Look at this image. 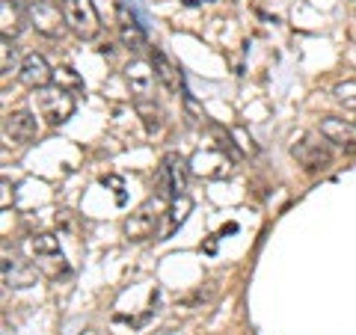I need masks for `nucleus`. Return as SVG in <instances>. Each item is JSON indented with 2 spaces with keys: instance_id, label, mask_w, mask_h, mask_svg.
Segmentation results:
<instances>
[{
  "instance_id": "1",
  "label": "nucleus",
  "mask_w": 356,
  "mask_h": 335,
  "mask_svg": "<svg viewBox=\"0 0 356 335\" xmlns=\"http://www.w3.org/2000/svg\"><path fill=\"white\" fill-rule=\"evenodd\" d=\"M33 98H36V110L39 116L48 122V125L60 128L63 122H69L74 113V95L72 89H63V86H44V89H33Z\"/></svg>"
},
{
  "instance_id": "2",
  "label": "nucleus",
  "mask_w": 356,
  "mask_h": 335,
  "mask_svg": "<svg viewBox=\"0 0 356 335\" xmlns=\"http://www.w3.org/2000/svg\"><path fill=\"white\" fill-rule=\"evenodd\" d=\"M291 158L303 166L306 172H324L332 166V152L324 133H303L300 140H294L291 146Z\"/></svg>"
},
{
  "instance_id": "3",
  "label": "nucleus",
  "mask_w": 356,
  "mask_h": 335,
  "mask_svg": "<svg viewBox=\"0 0 356 335\" xmlns=\"http://www.w3.org/2000/svg\"><path fill=\"white\" fill-rule=\"evenodd\" d=\"M24 9H27V24L44 39H60L63 33L69 30L65 15H63V6L51 3V0H30Z\"/></svg>"
},
{
  "instance_id": "4",
  "label": "nucleus",
  "mask_w": 356,
  "mask_h": 335,
  "mask_svg": "<svg viewBox=\"0 0 356 335\" xmlns=\"http://www.w3.org/2000/svg\"><path fill=\"white\" fill-rule=\"evenodd\" d=\"M63 6V15H65V24L74 33L77 39H95L102 24H98V9L92 0H60Z\"/></svg>"
},
{
  "instance_id": "5",
  "label": "nucleus",
  "mask_w": 356,
  "mask_h": 335,
  "mask_svg": "<svg viewBox=\"0 0 356 335\" xmlns=\"http://www.w3.org/2000/svg\"><path fill=\"white\" fill-rule=\"evenodd\" d=\"M187 166L184 158H178L175 152H170L166 158L161 161V172H158V196L161 199H178V196H187Z\"/></svg>"
},
{
  "instance_id": "6",
  "label": "nucleus",
  "mask_w": 356,
  "mask_h": 335,
  "mask_svg": "<svg viewBox=\"0 0 356 335\" xmlns=\"http://www.w3.org/2000/svg\"><path fill=\"white\" fill-rule=\"evenodd\" d=\"M24 250L30 252V259L36 261V267H42L48 276L65 273L63 250H60V240L54 238V234H33V238L24 243Z\"/></svg>"
},
{
  "instance_id": "7",
  "label": "nucleus",
  "mask_w": 356,
  "mask_h": 335,
  "mask_svg": "<svg viewBox=\"0 0 356 335\" xmlns=\"http://www.w3.org/2000/svg\"><path fill=\"white\" fill-rule=\"evenodd\" d=\"M116 30H119V42L125 44V48L131 54H143L149 48V39H146V27L140 24V18L137 13L128 6V3H122L116 9Z\"/></svg>"
},
{
  "instance_id": "8",
  "label": "nucleus",
  "mask_w": 356,
  "mask_h": 335,
  "mask_svg": "<svg viewBox=\"0 0 356 335\" xmlns=\"http://www.w3.org/2000/svg\"><path fill=\"white\" fill-rule=\"evenodd\" d=\"M232 163H235V158H226V149H199L187 161L191 172L202 178H226L232 172Z\"/></svg>"
},
{
  "instance_id": "9",
  "label": "nucleus",
  "mask_w": 356,
  "mask_h": 335,
  "mask_svg": "<svg viewBox=\"0 0 356 335\" xmlns=\"http://www.w3.org/2000/svg\"><path fill=\"white\" fill-rule=\"evenodd\" d=\"M318 131L327 137L330 146L341 149L344 154H356V122H344L339 116H327V119H321Z\"/></svg>"
},
{
  "instance_id": "10",
  "label": "nucleus",
  "mask_w": 356,
  "mask_h": 335,
  "mask_svg": "<svg viewBox=\"0 0 356 335\" xmlns=\"http://www.w3.org/2000/svg\"><path fill=\"white\" fill-rule=\"evenodd\" d=\"M18 81L24 83L27 89H44V86L54 83V69L48 65V60H44L42 54L33 51L18 65Z\"/></svg>"
},
{
  "instance_id": "11",
  "label": "nucleus",
  "mask_w": 356,
  "mask_h": 335,
  "mask_svg": "<svg viewBox=\"0 0 356 335\" xmlns=\"http://www.w3.org/2000/svg\"><path fill=\"white\" fill-rule=\"evenodd\" d=\"M39 282V267L30 261H21L15 255L3 252V285L15 288V291H24V288H33Z\"/></svg>"
},
{
  "instance_id": "12",
  "label": "nucleus",
  "mask_w": 356,
  "mask_h": 335,
  "mask_svg": "<svg viewBox=\"0 0 356 335\" xmlns=\"http://www.w3.org/2000/svg\"><path fill=\"white\" fill-rule=\"evenodd\" d=\"M125 81H128V89H131V95L137 98H152L154 92V81H158V74H154V69L149 63H143V60H131L125 65Z\"/></svg>"
},
{
  "instance_id": "13",
  "label": "nucleus",
  "mask_w": 356,
  "mask_h": 335,
  "mask_svg": "<svg viewBox=\"0 0 356 335\" xmlns=\"http://www.w3.org/2000/svg\"><path fill=\"white\" fill-rule=\"evenodd\" d=\"M3 131H6V137H13L15 142L36 140V133H39L36 113H30V110H13V113H6V119H3Z\"/></svg>"
},
{
  "instance_id": "14",
  "label": "nucleus",
  "mask_w": 356,
  "mask_h": 335,
  "mask_svg": "<svg viewBox=\"0 0 356 335\" xmlns=\"http://www.w3.org/2000/svg\"><path fill=\"white\" fill-rule=\"evenodd\" d=\"M152 205V202H149ZM149 205H143L140 211H134V214L125 220V234L131 240H149L158 234V220L161 214H152Z\"/></svg>"
},
{
  "instance_id": "15",
  "label": "nucleus",
  "mask_w": 356,
  "mask_h": 335,
  "mask_svg": "<svg viewBox=\"0 0 356 335\" xmlns=\"http://www.w3.org/2000/svg\"><path fill=\"white\" fill-rule=\"evenodd\" d=\"M152 69L166 92H181V72H178V65L166 57L161 48H152Z\"/></svg>"
},
{
  "instance_id": "16",
  "label": "nucleus",
  "mask_w": 356,
  "mask_h": 335,
  "mask_svg": "<svg viewBox=\"0 0 356 335\" xmlns=\"http://www.w3.org/2000/svg\"><path fill=\"white\" fill-rule=\"evenodd\" d=\"M27 24V9L18 0H3L0 3V33L3 39H15Z\"/></svg>"
},
{
  "instance_id": "17",
  "label": "nucleus",
  "mask_w": 356,
  "mask_h": 335,
  "mask_svg": "<svg viewBox=\"0 0 356 335\" xmlns=\"http://www.w3.org/2000/svg\"><path fill=\"white\" fill-rule=\"evenodd\" d=\"M137 113H140V119H143V125H146L149 137L161 133V128H163V113H161L158 107L149 104V98H140V101H137Z\"/></svg>"
},
{
  "instance_id": "18",
  "label": "nucleus",
  "mask_w": 356,
  "mask_h": 335,
  "mask_svg": "<svg viewBox=\"0 0 356 335\" xmlns=\"http://www.w3.org/2000/svg\"><path fill=\"white\" fill-rule=\"evenodd\" d=\"M332 98H336L339 104L356 110V77H344V81H339L336 86H332Z\"/></svg>"
},
{
  "instance_id": "19",
  "label": "nucleus",
  "mask_w": 356,
  "mask_h": 335,
  "mask_svg": "<svg viewBox=\"0 0 356 335\" xmlns=\"http://www.w3.org/2000/svg\"><path fill=\"white\" fill-rule=\"evenodd\" d=\"M15 63H18V48L13 44V39H3V42H0V69H3V74L13 72Z\"/></svg>"
},
{
  "instance_id": "20",
  "label": "nucleus",
  "mask_w": 356,
  "mask_h": 335,
  "mask_svg": "<svg viewBox=\"0 0 356 335\" xmlns=\"http://www.w3.org/2000/svg\"><path fill=\"white\" fill-rule=\"evenodd\" d=\"M54 83L63 86V89H81V77L74 74V69H69V65H63V69L54 72Z\"/></svg>"
},
{
  "instance_id": "21",
  "label": "nucleus",
  "mask_w": 356,
  "mask_h": 335,
  "mask_svg": "<svg viewBox=\"0 0 356 335\" xmlns=\"http://www.w3.org/2000/svg\"><path fill=\"white\" fill-rule=\"evenodd\" d=\"M102 184H104V187H113V190H116V202L125 205V184H122V178L107 175V178H102Z\"/></svg>"
},
{
  "instance_id": "22",
  "label": "nucleus",
  "mask_w": 356,
  "mask_h": 335,
  "mask_svg": "<svg viewBox=\"0 0 356 335\" xmlns=\"http://www.w3.org/2000/svg\"><path fill=\"white\" fill-rule=\"evenodd\" d=\"M3 208H9V181H3Z\"/></svg>"
},
{
  "instance_id": "23",
  "label": "nucleus",
  "mask_w": 356,
  "mask_h": 335,
  "mask_svg": "<svg viewBox=\"0 0 356 335\" xmlns=\"http://www.w3.org/2000/svg\"><path fill=\"white\" fill-rule=\"evenodd\" d=\"M18 3H21V6H27V3H30V0H18Z\"/></svg>"
}]
</instances>
